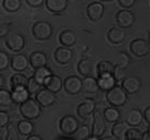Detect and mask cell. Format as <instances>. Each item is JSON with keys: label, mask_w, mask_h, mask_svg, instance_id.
<instances>
[{"label": "cell", "mask_w": 150, "mask_h": 140, "mask_svg": "<svg viewBox=\"0 0 150 140\" xmlns=\"http://www.w3.org/2000/svg\"><path fill=\"white\" fill-rule=\"evenodd\" d=\"M94 115V121H93L92 125V136L98 137L99 139L102 138V136H104V134L106 132V124H105V117L104 115H102L98 111H96L93 113Z\"/></svg>", "instance_id": "obj_9"}, {"label": "cell", "mask_w": 150, "mask_h": 140, "mask_svg": "<svg viewBox=\"0 0 150 140\" xmlns=\"http://www.w3.org/2000/svg\"><path fill=\"white\" fill-rule=\"evenodd\" d=\"M78 71L79 73L83 77H88V75H92L93 71V65L92 62L86 59V58H83L80 62L78 63Z\"/></svg>", "instance_id": "obj_29"}, {"label": "cell", "mask_w": 150, "mask_h": 140, "mask_svg": "<svg viewBox=\"0 0 150 140\" xmlns=\"http://www.w3.org/2000/svg\"><path fill=\"white\" fill-rule=\"evenodd\" d=\"M41 105L37 101V99L29 98L25 103H21L20 112L24 119L36 120L41 114Z\"/></svg>", "instance_id": "obj_2"}, {"label": "cell", "mask_w": 150, "mask_h": 140, "mask_svg": "<svg viewBox=\"0 0 150 140\" xmlns=\"http://www.w3.org/2000/svg\"><path fill=\"white\" fill-rule=\"evenodd\" d=\"M97 81H98L99 89L103 92H108L109 89L117 85V78L115 77V75H111V73L98 75Z\"/></svg>", "instance_id": "obj_15"}, {"label": "cell", "mask_w": 150, "mask_h": 140, "mask_svg": "<svg viewBox=\"0 0 150 140\" xmlns=\"http://www.w3.org/2000/svg\"><path fill=\"white\" fill-rule=\"evenodd\" d=\"M99 1H104V2H109V1H112V0H99Z\"/></svg>", "instance_id": "obj_48"}, {"label": "cell", "mask_w": 150, "mask_h": 140, "mask_svg": "<svg viewBox=\"0 0 150 140\" xmlns=\"http://www.w3.org/2000/svg\"><path fill=\"white\" fill-rule=\"evenodd\" d=\"M27 140H42V138L39 135H29L27 137Z\"/></svg>", "instance_id": "obj_44"}, {"label": "cell", "mask_w": 150, "mask_h": 140, "mask_svg": "<svg viewBox=\"0 0 150 140\" xmlns=\"http://www.w3.org/2000/svg\"><path fill=\"white\" fill-rule=\"evenodd\" d=\"M6 45L11 52L18 53L25 46V38L21 34H11L6 38Z\"/></svg>", "instance_id": "obj_5"}, {"label": "cell", "mask_w": 150, "mask_h": 140, "mask_svg": "<svg viewBox=\"0 0 150 140\" xmlns=\"http://www.w3.org/2000/svg\"><path fill=\"white\" fill-rule=\"evenodd\" d=\"M121 86L125 89L127 94H136L142 87V81L137 77H125L121 82Z\"/></svg>", "instance_id": "obj_12"}, {"label": "cell", "mask_w": 150, "mask_h": 140, "mask_svg": "<svg viewBox=\"0 0 150 140\" xmlns=\"http://www.w3.org/2000/svg\"><path fill=\"white\" fill-rule=\"evenodd\" d=\"M64 89L69 95H78L82 91V80L77 75H70L64 81Z\"/></svg>", "instance_id": "obj_6"}, {"label": "cell", "mask_w": 150, "mask_h": 140, "mask_svg": "<svg viewBox=\"0 0 150 140\" xmlns=\"http://www.w3.org/2000/svg\"><path fill=\"white\" fill-rule=\"evenodd\" d=\"M95 101L93 99H85L77 108V113L82 120L89 119L95 112Z\"/></svg>", "instance_id": "obj_11"}, {"label": "cell", "mask_w": 150, "mask_h": 140, "mask_svg": "<svg viewBox=\"0 0 150 140\" xmlns=\"http://www.w3.org/2000/svg\"><path fill=\"white\" fill-rule=\"evenodd\" d=\"M82 91L85 94H94V93L98 92L99 86L97 79L92 75L84 77V79L82 80Z\"/></svg>", "instance_id": "obj_20"}, {"label": "cell", "mask_w": 150, "mask_h": 140, "mask_svg": "<svg viewBox=\"0 0 150 140\" xmlns=\"http://www.w3.org/2000/svg\"><path fill=\"white\" fill-rule=\"evenodd\" d=\"M11 64V58L9 55L4 51H0V70L4 71L8 68V66Z\"/></svg>", "instance_id": "obj_37"}, {"label": "cell", "mask_w": 150, "mask_h": 140, "mask_svg": "<svg viewBox=\"0 0 150 140\" xmlns=\"http://www.w3.org/2000/svg\"><path fill=\"white\" fill-rule=\"evenodd\" d=\"M29 63H30V66L34 69L45 67V66L48 65V57L43 52H34L29 56Z\"/></svg>", "instance_id": "obj_22"}, {"label": "cell", "mask_w": 150, "mask_h": 140, "mask_svg": "<svg viewBox=\"0 0 150 140\" xmlns=\"http://www.w3.org/2000/svg\"><path fill=\"white\" fill-rule=\"evenodd\" d=\"M17 132L22 136H29L34 132V124L31 123V120L24 119L21 120L17 123Z\"/></svg>", "instance_id": "obj_27"}, {"label": "cell", "mask_w": 150, "mask_h": 140, "mask_svg": "<svg viewBox=\"0 0 150 140\" xmlns=\"http://www.w3.org/2000/svg\"><path fill=\"white\" fill-rule=\"evenodd\" d=\"M116 22L118 26L122 28H130L133 26L135 22V15L133 12L123 9L117 12L116 14Z\"/></svg>", "instance_id": "obj_7"}, {"label": "cell", "mask_w": 150, "mask_h": 140, "mask_svg": "<svg viewBox=\"0 0 150 140\" xmlns=\"http://www.w3.org/2000/svg\"><path fill=\"white\" fill-rule=\"evenodd\" d=\"M56 93L52 92L48 89H41L36 94V99L42 107H50L56 101Z\"/></svg>", "instance_id": "obj_10"}, {"label": "cell", "mask_w": 150, "mask_h": 140, "mask_svg": "<svg viewBox=\"0 0 150 140\" xmlns=\"http://www.w3.org/2000/svg\"><path fill=\"white\" fill-rule=\"evenodd\" d=\"M122 27H111L107 32V38L113 44H120L125 39V31L123 30Z\"/></svg>", "instance_id": "obj_21"}, {"label": "cell", "mask_w": 150, "mask_h": 140, "mask_svg": "<svg viewBox=\"0 0 150 140\" xmlns=\"http://www.w3.org/2000/svg\"><path fill=\"white\" fill-rule=\"evenodd\" d=\"M130 50L136 57H144L149 53V43L142 38L134 39L133 41L131 42Z\"/></svg>", "instance_id": "obj_8"}, {"label": "cell", "mask_w": 150, "mask_h": 140, "mask_svg": "<svg viewBox=\"0 0 150 140\" xmlns=\"http://www.w3.org/2000/svg\"><path fill=\"white\" fill-rule=\"evenodd\" d=\"M12 98L15 103H25L27 99L30 98V93L28 91L27 86H18V87H14L12 89Z\"/></svg>", "instance_id": "obj_19"}, {"label": "cell", "mask_w": 150, "mask_h": 140, "mask_svg": "<svg viewBox=\"0 0 150 140\" xmlns=\"http://www.w3.org/2000/svg\"><path fill=\"white\" fill-rule=\"evenodd\" d=\"M76 40H77V37H76V34L72 30H63L59 34V42L62 43V45L64 46H72V45L76 43Z\"/></svg>", "instance_id": "obj_25"}, {"label": "cell", "mask_w": 150, "mask_h": 140, "mask_svg": "<svg viewBox=\"0 0 150 140\" xmlns=\"http://www.w3.org/2000/svg\"><path fill=\"white\" fill-rule=\"evenodd\" d=\"M143 140H150V134L148 133V132L144 133V135H143Z\"/></svg>", "instance_id": "obj_45"}, {"label": "cell", "mask_w": 150, "mask_h": 140, "mask_svg": "<svg viewBox=\"0 0 150 140\" xmlns=\"http://www.w3.org/2000/svg\"><path fill=\"white\" fill-rule=\"evenodd\" d=\"M143 120H145L144 113L138 109H131L126 113L125 122L132 127L139 126L140 124L143 123Z\"/></svg>", "instance_id": "obj_17"}, {"label": "cell", "mask_w": 150, "mask_h": 140, "mask_svg": "<svg viewBox=\"0 0 150 140\" xmlns=\"http://www.w3.org/2000/svg\"><path fill=\"white\" fill-rule=\"evenodd\" d=\"M120 56V68H126L127 65H129V63H130V57H129V55L126 54V53H123L121 52L119 54Z\"/></svg>", "instance_id": "obj_38"}, {"label": "cell", "mask_w": 150, "mask_h": 140, "mask_svg": "<svg viewBox=\"0 0 150 140\" xmlns=\"http://www.w3.org/2000/svg\"><path fill=\"white\" fill-rule=\"evenodd\" d=\"M129 124L126 122H116L111 128V134L115 139L117 140H125L126 132L129 129Z\"/></svg>", "instance_id": "obj_23"}, {"label": "cell", "mask_w": 150, "mask_h": 140, "mask_svg": "<svg viewBox=\"0 0 150 140\" xmlns=\"http://www.w3.org/2000/svg\"><path fill=\"white\" fill-rule=\"evenodd\" d=\"M67 136V135H66ZM57 137V139H74V137Z\"/></svg>", "instance_id": "obj_46"}, {"label": "cell", "mask_w": 150, "mask_h": 140, "mask_svg": "<svg viewBox=\"0 0 150 140\" xmlns=\"http://www.w3.org/2000/svg\"><path fill=\"white\" fill-rule=\"evenodd\" d=\"M103 115L105 117V120L108 122V123H116L120 120V116H121V113L117 107H108L104 110V113Z\"/></svg>", "instance_id": "obj_28"}, {"label": "cell", "mask_w": 150, "mask_h": 140, "mask_svg": "<svg viewBox=\"0 0 150 140\" xmlns=\"http://www.w3.org/2000/svg\"><path fill=\"white\" fill-rule=\"evenodd\" d=\"M52 75H53V73H52L51 69L48 68L47 66H45V67H40V68L35 69V72L33 77L37 80L38 83H40L41 85L43 86L45 82L47 81V79Z\"/></svg>", "instance_id": "obj_26"}, {"label": "cell", "mask_w": 150, "mask_h": 140, "mask_svg": "<svg viewBox=\"0 0 150 140\" xmlns=\"http://www.w3.org/2000/svg\"><path fill=\"white\" fill-rule=\"evenodd\" d=\"M79 126H80L79 121L71 114L64 115L59 121V128L62 133L67 136H72L76 130L79 128Z\"/></svg>", "instance_id": "obj_4"}, {"label": "cell", "mask_w": 150, "mask_h": 140, "mask_svg": "<svg viewBox=\"0 0 150 140\" xmlns=\"http://www.w3.org/2000/svg\"><path fill=\"white\" fill-rule=\"evenodd\" d=\"M67 6H68L67 0H45L47 9L54 14H61L65 12Z\"/></svg>", "instance_id": "obj_18"}, {"label": "cell", "mask_w": 150, "mask_h": 140, "mask_svg": "<svg viewBox=\"0 0 150 140\" xmlns=\"http://www.w3.org/2000/svg\"><path fill=\"white\" fill-rule=\"evenodd\" d=\"M91 135H92V129H90L88 125H81L76 130L72 137L75 140H86L91 137Z\"/></svg>", "instance_id": "obj_31"}, {"label": "cell", "mask_w": 150, "mask_h": 140, "mask_svg": "<svg viewBox=\"0 0 150 140\" xmlns=\"http://www.w3.org/2000/svg\"><path fill=\"white\" fill-rule=\"evenodd\" d=\"M12 103H14L13 98H12V93L4 89H0V106H1V108L10 107Z\"/></svg>", "instance_id": "obj_33"}, {"label": "cell", "mask_w": 150, "mask_h": 140, "mask_svg": "<svg viewBox=\"0 0 150 140\" xmlns=\"http://www.w3.org/2000/svg\"><path fill=\"white\" fill-rule=\"evenodd\" d=\"M41 84L40 83L37 82V80L34 78V77H31V78H29V80H28V84H27V89L28 91H29V93L30 94H37L39 91H40V87H41Z\"/></svg>", "instance_id": "obj_36"}, {"label": "cell", "mask_w": 150, "mask_h": 140, "mask_svg": "<svg viewBox=\"0 0 150 140\" xmlns=\"http://www.w3.org/2000/svg\"><path fill=\"white\" fill-rule=\"evenodd\" d=\"M144 117H145V121H146L147 123L150 124V107L145 109V111H144Z\"/></svg>", "instance_id": "obj_43"}, {"label": "cell", "mask_w": 150, "mask_h": 140, "mask_svg": "<svg viewBox=\"0 0 150 140\" xmlns=\"http://www.w3.org/2000/svg\"><path fill=\"white\" fill-rule=\"evenodd\" d=\"M28 80L29 79H27L26 75H24L21 72L14 73L11 78V87L14 89V87H18V86H27Z\"/></svg>", "instance_id": "obj_32"}, {"label": "cell", "mask_w": 150, "mask_h": 140, "mask_svg": "<svg viewBox=\"0 0 150 140\" xmlns=\"http://www.w3.org/2000/svg\"><path fill=\"white\" fill-rule=\"evenodd\" d=\"M45 0H26V2H27V4L29 6V7L31 8H39L41 7L42 4H43V2H45Z\"/></svg>", "instance_id": "obj_42"}, {"label": "cell", "mask_w": 150, "mask_h": 140, "mask_svg": "<svg viewBox=\"0 0 150 140\" xmlns=\"http://www.w3.org/2000/svg\"><path fill=\"white\" fill-rule=\"evenodd\" d=\"M149 44H150V37H149Z\"/></svg>", "instance_id": "obj_50"}, {"label": "cell", "mask_w": 150, "mask_h": 140, "mask_svg": "<svg viewBox=\"0 0 150 140\" xmlns=\"http://www.w3.org/2000/svg\"><path fill=\"white\" fill-rule=\"evenodd\" d=\"M2 7L8 12H16L22 7V1L21 0H4Z\"/></svg>", "instance_id": "obj_34"}, {"label": "cell", "mask_w": 150, "mask_h": 140, "mask_svg": "<svg viewBox=\"0 0 150 140\" xmlns=\"http://www.w3.org/2000/svg\"><path fill=\"white\" fill-rule=\"evenodd\" d=\"M53 34V28L50 23L45 21H39L33 26V34L37 40L45 41L50 39Z\"/></svg>", "instance_id": "obj_3"}, {"label": "cell", "mask_w": 150, "mask_h": 140, "mask_svg": "<svg viewBox=\"0 0 150 140\" xmlns=\"http://www.w3.org/2000/svg\"><path fill=\"white\" fill-rule=\"evenodd\" d=\"M104 12H105L104 4H100V2H97V1L91 2V4L88 6V8H86L88 17L93 22L99 21L103 17V15H104Z\"/></svg>", "instance_id": "obj_13"}, {"label": "cell", "mask_w": 150, "mask_h": 140, "mask_svg": "<svg viewBox=\"0 0 150 140\" xmlns=\"http://www.w3.org/2000/svg\"><path fill=\"white\" fill-rule=\"evenodd\" d=\"M148 133L150 134V124H149V127H148Z\"/></svg>", "instance_id": "obj_49"}, {"label": "cell", "mask_w": 150, "mask_h": 140, "mask_svg": "<svg viewBox=\"0 0 150 140\" xmlns=\"http://www.w3.org/2000/svg\"><path fill=\"white\" fill-rule=\"evenodd\" d=\"M0 81H1V84H0V85L2 86L4 85V75H1V77H0Z\"/></svg>", "instance_id": "obj_47"}, {"label": "cell", "mask_w": 150, "mask_h": 140, "mask_svg": "<svg viewBox=\"0 0 150 140\" xmlns=\"http://www.w3.org/2000/svg\"><path fill=\"white\" fill-rule=\"evenodd\" d=\"M118 2L123 9H130L135 4L136 0H118Z\"/></svg>", "instance_id": "obj_40"}, {"label": "cell", "mask_w": 150, "mask_h": 140, "mask_svg": "<svg viewBox=\"0 0 150 140\" xmlns=\"http://www.w3.org/2000/svg\"><path fill=\"white\" fill-rule=\"evenodd\" d=\"M54 57L55 61L61 64V65H66L68 63L71 62L72 59V51L68 46H61V48H57L55 50L54 53Z\"/></svg>", "instance_id": "obj_16"}, {"label": "cell", "mask_w": 150, "mask_h": 140, "mask_svg": "<svg viewBox=\"0 0 150 140\" xmlns=\"http://www.w3.org/2000/svg\"><path fill=\"white\" fill-rule=\"evenodd\" d=\"M29 58H27L23 54H16L11 57V68L17 72L25 71L29 66Z\"/></svg>", "instance_id": "obj_14"}, {"label": "cell", "mask_w": 150, "mask_h": 140, "mask_svg": "<svg viewBox=\"0 0 150 140\" xmlns=\"http://www.w3.org/2000/svg\"><path fill=\"white\" fill-rule=\"evenodd\" d=\"M10 121V116L6 111H0V126H7Z\"/></svg>", "instance_id": "obj_39"}, {"label": "cell", "mask_w": 150, "mask_h": 140, "mask_svg": "<svg viewBox=\"0 0 150 140\" xmlns=\"http://www.w3.org/2000/svg\"><path fill=\"white\" fill-rule=\"evenodd\" d=\"M106 99L109 105L113 107H122L127 103V93L122 86L116 85L108 92H106Z\"/></svg>", "instance_id": "obj_1"}, {"label": "cell", "mask_w": 150, "mask_h": 140, "mask_svg": "<svg viewBox=\"0 0 150 140\" xmlns=\"http://www.w3.org/2000/svg\"><path fill=\"white\" fill-rule=\"evenodd\" d=\"M106 73L115 75L116 73V67H115V65H113L112 63L103 61V62L97 64V75H106Z\"/></svg>", "instance_id": "obj_30"}, {"label": "cell", "mask_w": 150, "mask_h": 140, "mask_svg": "<svg viewBox=\"0 0 150 140\" xmlns=\"http://www.w3.org/2000/svg\"><path fill=\"white\" fill-rule=\"evenodd\" d=\"M43 86L45 89L52 91V92L58 93L62 89V87H64V82L62 81V79L58 75H52L47 79Z\"/></svg>", "instance_id": "obj_24"}, {"label": "cell", "mask_w": 150, "mask_h": 140, "mask_svg": "<svg viewBox=\"0 0 150 140\" xmlns=\"http://www.w3.org/2000/svg\"><path fill=\"white\" fill-rule=\"evenodd\" d=\"M143 135L138 128H129L126 132V140H143Z\"/></svg>", "instance_id": "obj_35"}, {"label": "cell", "mask_w": 150, "mask_h": 140, "mask_svg": "<svg viewBox=\"0 0 150 140\" xmlns=\"http://www.w3.org/2000/svg\"><path fill=\"white\" fill-rule=\"evenodd\" d=\"M9 128L7 126L0 127V140H8L9 139Z\"/></svg>", "instance_id": "obj_41"}]
</instances>
